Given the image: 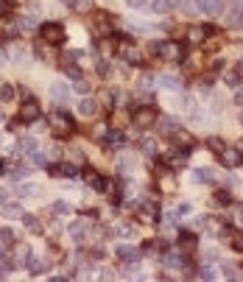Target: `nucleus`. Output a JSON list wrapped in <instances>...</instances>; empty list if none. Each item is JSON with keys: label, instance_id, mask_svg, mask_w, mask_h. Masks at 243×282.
I'll use <instances>...</instances> for the list:
<instances>
[{"label": "nucleus", "instance_id": "f257e3e1", "mask_svg": "<svg viewBox=\"0 0 243 282\" xmlns=\"http://www.w3.org/2000/svg\"><path fill=\"white\" fill-rule=\"evenodd\" d=\"M154 53L159 56V62H182L185 59V45L176 39H162V42H154Z\"/></svg>", "mask_w": 243, "mask_h": 282}, {"label": "nucleus", "instance_id": "f03ea898", "mask_svg": "<svg viewBox=\"0 0 243 282\" xmlns=\"http://www.w3.org/2000/svg\"><path fill=\"white\" fill-rule=\"evenodd\" d=\"M157 106H134V115H132V121L137 129H151L154 123H157Z\"/></svg>", "mask_w": 243, "mask_h": 282}, {"label": "nucleus", "instance_id": "7ed1b4c3", "mask_svg": "<svg viewBox=\"0 0 243 282\" xmlns=\"http://www.w3.org/2000/svg\"><path fill=\"white\" fill-rule=\"evenodd\" d=\"M48 123H51V129H53V134H59V137H70L73 134V121H70L64 112H53V115L48 118Z\"/></svg>", "mask_w": 243, "mask_h": 282}, {"label": "nucleus", "instance_id": "20e7f679", "mask_svg": "<svg viewBox=\"0 0 243 282\" xmlns=\"http://www.w3.org/2000/svg\"><path fill=\"white\" fill-rule=\"evenodd\" d=\"M39 37H42L45 45H59V42L64 39V28L59 26V22H45V26L39 28Z\"/></svg>", "mask_w": 243, "mask_h": 282}, {"label": "nucleus", "instance_id": "39448f33", "mask_svg": "<svg viewBox=\"0 0 243 282\" xmlns=\"http://www.w3.org/2000/svg\"><path fill=\"white\" fill-rule=\"evenodd\" d=\"M39 115H42V109H39V104L34 98H28L26 104L20 106V112H17V118H20L22 123H34V121H39Z\"/></svg>", "mask_w": 243, "mask_h": 282}, {"label": "nucleus", "instance_id": "423d86ee", "mask_svg": "<svg viewBox=\"0 0 243 282\" xmlns=\"http://www.w3.org/2000/svg\"><path fill=\"white\" fill-rule=\"evenodd\" d=\"M51 168V176L56 179H76L79 176V168L73 165V162H59V165H48Z\"/></svg>", "mask_w": 243, "mask_h": 282}, {"label": "nucleus", "instance_id": "0eeeda50", "mask_svg": "<svg viewBox=\"0 0 243 282\" xmlns=\"http://www.w3.org/2000/svg\"><path fill=\"white\" fill-rule=\"evenodd\" d=\"M117 257L123 260V266L126 268H137L140 266V251H134L132 246H117Z\"/></svg>", "mask_w": 243, "mask_h": 282}, {"label": "nucleus", "instance_id": "6e6552de", "mask_svg": "<svg viewBox=\"0 0 243 282\" xmlns=\"http://www.w3.org/2000/svg\"><path fill=\"white\" fill-rule=\"evenodd\" d=\"M98 112H101L98 98H90V95H84V98L79 101V115H81V118H95Z\"/></svg>", "mask_w": 243, "mask_h": 282}, {"label": "nucleus", "instance_id": "1a4fd4ad", "mask_svg": "<svg viewBox=\"0 0 243 282\" xmlns=\"http://www.w3.org/2000/svg\"><path fill=\"white\" fill-rule=\"evenodd\" d=\"M218 157H221V165H224V168H238L240 162H243V154H240L238 146H235V148H224Z\"/></svg>", "mask_w": 243, "mask_h": 282}, {"label": "nucleus", "instance_id": "9d476101", "mask_svg": "<svg viewBox=\"0 0 243 282\" xmlns=\"http://www.w3.org/2000/svg\"><path fill=\"white\" fill-rule=\"evenodd\" d=\"M196 6H199L201 14L218 17V14H221V9H224V0H196Z\"/></svg>", "mask_w": 243, "mask_h": 282}, {"label": "nucleus", "instance_id": "9b49d317", "mask_svg": "<svg viewBox=\"0 0 243 282\" xmlns=\"http://www.w3.org/2000/svg\"><path fill=\"white\" fill-rule=\"evenodd\" d=\"M51 98L56 101V104H67V98H70V87L64 81H53L51 84Z\"/></svg>", "mask_w": 243, "mask_h": 282}, {"label": "nucleus", "instance_id": "f8f14e48", "mask_svg": "<svg viewBox=\"0 0 243 282\" xmlns=\"http://www.w3.org/2000/svg\"><path fill=\"white\" fill-rule=\"evenodd\" d=\"M92 26H95L98 31L106 37V34L112 31V17L106 14V11H95V14H92Z\"/></svg>", "mask_w": 243, "mask_h": 282}, {"label": "nucleus", "instance_id": "ddd939ff", "mask_svg": "<svg viewBox=\"0 0 243 282\" xmlns=\"http://www.w3.org/2000/svg\"><path fill=\"white\" fill-rule=\"evenodd\" d=\"M98 53H101L104 59H112V56L117 53V42L112 39V37H101V39H98Z\"/></svg>", "mask_w": 243, "mask_h": 282}, {"label": "nucleus", "instance_id": "4468645a", "mask_svg": "<svg viewBox=\"0 0 243 282\" xmlns=\"http://www.w3.org/2000/svg\"><path fill=\"white\" fill-rule=\"evenodd\" d=\"M157 81L168 92H182V79H176V76H157Z\"/></svg>", "mask_w": 243, "mask_h": 282}, {"label": "nucleus", "instance_id": "2eb2a0df", "mask_svg": "<svg viewBox=\"0 0 243 282\" xmlns=\"http://www.w3.org/2000/svg\"><path fill=\"white\" fill-rule=\"evenodd\" d=\"M62 3L70 11H76V14H90V9H92V0H62Z\"/></svg>", "mask_w": 243, "mask_h": 282}, {"label": "nucleus", "instance_id": "dca6fc26", "mask_svg": "<svg viewBox=\"0 0 243 282\" xmlns=\"http://www.w3.org/2000/svg\"><path fill=\"white\" fill-rule=\"evenodd\" d=\"M210 28H204V26H196V28H190V31H187V42H193V45H201V42H204L207 37H210Z\"/></svg>", "mask_w": 243, "mask_h": 282}, {"label": "nucleus", "instance_id": "f3484780", "mask_svg": "<svg viewBox=\"0 0 243 282\" xmlns=\"http://www.w3.org/2000/svg\"><path fill=\"white\" fill-rule=\"evenodd\" d=\"M193 182H199V184L215 182V173H212V168H196V171H193Z\"/></svg>", "mask_w": 243, "mask_h": 282}, {"label": "nucleus", "instance_id": "a211bd4d", "mask_svg": "<svg viewBox=\"0 0 243 282\" xmlns=\"http://www.w3.org/2000/svg\"><path fill=\"white\" fill-rule=\"evenodd\" d=\"M165 266H174V268H185V266H187V260H185V254H182V251L171 249L168 254H165Z\"/></svg>", "mask_w": 243, "mask_h": 282}, {"label": "nucleus", "instance_id": "6ab92c4d", "mask_svg": "<svg viewBox=\"0 0 243 282\" xmlns=\"http://www.w3.org/2000/svg\"><path fill=\"white\" fill-rule=\"evenodd\" d=\"M171 137H174V143H176V146H182V148H193V137L187 134V131L182 129V126H179V129H176Z\"/></svg>", "mask_w": 243, "mask_h": 282}, {"label": "nucleus", "instance_id": "aec40b11", "mask_svg": "<svg viewBox=\"0 0 243 282\" xmlns=\"http://www.w3.org/2000/svg\"><path fill=\"white\" fill-rule=\"evenodd\" d=\"M84 179H87V184H90L92 190H98V193H101V190H106V182L98 176L95 171H84Z\"/></svg>", "mask_w": 243, "mask_h": 282}, {"label": "nucleus", "instance_id": "412c9836", "mask_svg": "<svg viewBox=\"0 0 243 282\" xmlns=\"http://www.w3.org/2000/svg\"><path fill=\"white\" fill-rule=\"evenodd\" d=\"M6 53H9V59H14V62H20V64L28 62V51H26V48H20V45H11Z\"/></svg>", "mask_w": 243, "mask_h": 282}, {"label": "nucleus", "instance_id": "4be33fe9", "mask_svg": "<svg viewBox=\"0 0 243 282\" xmlns=\"http://www.w3.org/2000/svg\"><path fill=\"white\" fill-rule=\"evenodd\" d=\"M20 221H22V226H26L28 232H39V229H42V226H39V221H37V215H31V213H22Z\"/></svg>", "mask_w": 243, "mask_h": 282}, {"label": "nucleus", "instance_id": "5701e85b", "mask_svg": "<svg viewBox=\"0 0 243 282\" xmlns=\"http://www.w3.org/2000/svg\"><path fill=\"white\" fill-rule=\"evenodd\" d=\"M179 3H182V0H154L151 9H154V11H174Z\"/></svg>", "mask_w": 243, "mask_h": 282}, {"label": "nucleus", "instance_id": "b1692460", "mask_svg": "<svg viewBox=\"0 0 243 282\" xmlns=\"http://www.w3.org/2000/svg\"><path fill=\"white\" fill-rule=\"evenodd\" d=\"M140 151L148 154V157H154V154L159 151V148H157V140H154V137H143V140H140Z\"/></svg>", "mask_w": 243, "mask_h": 282}, {"label": "nucleus", "instance_id": "393cba45", "mask_svg": "<svg viewBox=\"0 0 243 282\" xmlns=\"http://www.w3.org/2000/svg\"><path fill=\"white\" fill-rule=\"evenodd\" d=\"M17 148H20L22 154H34V151H37V140H34V137H20Z\"/></svg>", "mask_w": 243, "mask_h": 282}, {"label": "nucleus", "instance_id": "a878e982", "mask_svg": "<svg viewBox=\"0 0 243 282\" xmlns=\"http://www.w3.org/2000/svg\"><path fill=\"white\" fill-rule=\"evenodd\" d=\"M3 215H6V218H17V221H20L22 207H20V204H11V201H6V204H3Z\"/></svg>", "mask_w": 243, "mask_h": 282}, {"label": "nucleus", "instance_id": "bb28decb", "mask_svg": "<svg viewBox=\"0 0 243 282\" xmlns=\"http://www.w3.org/2000/svg\"><path fill=\"white\" fill-rule=\"evenodd\" d=\"M179 246H182L185 251L196 249V235H193V232H182V235H179Z\"/></svg>", "mask_w": 243, "mask_h": 282}, {"label": "nucleus", "instance_id": "cd10ccee", "mask_svg": "<svg viewBox=\"0 0 243 282\" xmlns=\"http://www.w3.org/2000/svg\"><path fill=\"white\" fill-rule=\"evenodd\" d=\"M157 121H159V126H162V134H174V131L179 129L174 118H157Z\"/></svg>", "mask_w": 243, "mask_h": 282}, {"label": "nucleus", "instance_id": "c85d7f7f", "mask_svg": "<svg viewBox=\"0 0 243 282\" xmlns=\"http://www.w3.org/2000/svg\"><path fill=\"white\" fill-rule=\"evenodd\" d=\"M0 246H3V249H11V246H14V232L11 229H0Z\"/></svg>", "mask_w": 243, "mask_h": 282}, {"label": "nucleus", "instance_id": "c756f323", "mask_svg": "<svg viewBox=\"0 0 243 282\" xmlns=\"http://www.w3.org/2000/svg\"><path fill=\"white\" fill-rule=\"evenodd\" d=\"M48 266H51V263H48V260H42V257H31V260H28V268H31L34 274H39L42 268H48Z\"/></svg>", "mask_w": 243, "mask_h": 282}, {"label": "nucleus", "instance_id": "7c9ffc66", "mask_svg": "<svg viewBox=\"0 0 243 282\" xmlns=\"http://www.w3.org/2000/svg\"><path fill=\"white\" fill-rule=\"evenodd\" d=\"M112 101H115V92H112L109 87H106V89H101V95H98V104H101V106H109V109H112Z\"/></svg>", "mask_w": 243, "mask_h": 282}, {"label": "nucleus", "instance_id": "2f4dec72", "mask_svg": "<svg viewBox=\"0 0 243 282\" xmlns=\"http://www.w3.org/2000/svg\"><path fill=\"white\" fill-rule=\"evenodd\" d=\"M212 201H215L218 207H229V204H232V196H229L227 190H218V193H215V199H212Z\"/></svg>", "mask_w": 243, "mask_h": 282}, {"label": "nucleus", "instance_id": "473e14b6", "mask_svg": "<svg viewBox=\"0 0 243 282\" xmlns=\"http://www.w3.org/2000/svg\"><path fill=\"white\" fill-rule=\"evenodd\" d=\"M67 232H70V235L76 238V241H81V235H84V224H81V221H73Z\"/></svg>", "mask_w": 243, "mask_h": 282}, {"label": "nucleus", "instance_id": "72a5a7b5", "mask_svg": "<svg viewBox=\"0 0 243 282\" xmlns=\"http://www.w3.org/2000/svg\"><path fill=\"white\" fill-rule=\"evenodd\" d=\"M62 70H64V73L70 76V79H79V76H81V70L76 67V64H70L67 59H64V62H62Z\"/></svg>", "mask_w": 243, "mask_h": 282}, {"label": "nucleus", "instance_id": "f704fd0d", "mask_svg": "<svg viewBox=\"0 0 243 282\" xmlns=\"http://www.w3.org/2000/svg\"><path fill=\"white\" fill-rule=\"evenodd\" d=\"M39 190H37V184H20V196L22 199H31V196H37Z\"/></svg>", "mask_w": 243, "mask_h": 282}, {"label": "nucleus", "instance_id": "c9c22d12", "mask_svg": "<svg viewBox=\"0 0 243 282\" xmlns=\"http://www.w3.org/2000/svg\"><path fill=\"white\" fill-rule=\"evenodd\" d=\"M20 28H26V31H31V28H37V20H34L31 14H22V17H20Z\"/></svg>", "mask_w": 243, "mask_h": 282}, {"label": "nucleus", "instance_id": "e433bc0d", "mask_svg": "<svg viewBox=\"0 0 243 282\" xmlns=\"http://www.w3.org/2000/svg\"><path fill=\"white\" fill-rule=\"evenodd\" d=\"M207 148H212L215 154H221L227 146H224V140H218V137H210V140H207Z\"/></svg>", "mask_w": 243, "mask_h": 282}, {"label": "nucleus", "instance_id": "4c0bfd02", "mask_svg": "<svg viewBox=\"0 0 243 282\" xmlns=\"http://www.w3.org/2000/svg\"><path fill=\"white\" fill-rule=\"evenodd\" d=\"M73 89H76V92H81V95H87V92H90V84H87V79H81V76H79L76 84H73Z\"/></svg>", "mask_w": 243, "mask_h": 282}, {"label": "nucleus", "instance_id": "58836bf2", "mask_svg": "<svg viewBox=\"0 0 243 282\" xmlns=\"http://www.w3.org/2000/svg\"><path fill=\"white\" fill-rule=\"evenodd\" d=\"M176 187V184H174V176H171V173H168V176H162V182H159V190H165V193H171V190H174Z\"/></svg>", "mask_w": 243, "mask_h": 282}, {"label": "nucleus", "instance_id": "ea45409f", "mask_svg": "<svg viewBox=\"0 0 243 282\" xmlns=\"http://www.w3.org/2000/svg\"><path fill=\"white\" fill-rule=\"evenodd\" d=\"M0 98L3 101L14 98V87H11V84H0Z\"/></svg>", "mask_w": 243, "mask_h": 282}, {"label": "nucleus", "instance_id": "a19ab883", "mask_svg": "<svg viewBox=\"0 0 243 282\" xmlns=\"http://www.w3.org/2000/svg\"><path fill=\"white\" fill-rule=\"evenodd\" d=\"M53 213H56V215H70V207L64 201H56V204H53Z\"/></svg>", "mask_w": 243, "mask_h": 282}, {"label": "nucleus", "instance_id": "79ce46f5", "mask_svg": "<svg viewBox=\"0 0 243 282\" xmlns=\"http://www.w3.org/2000/svg\"><path fill=\"white\" fill-rule=\"evenodd\" d=\"M224 79H227L229 87H238V84H240V73H227Z\"/></svg>", "mask_w": 243, "mask_h": 282}, {"label": "nucleus", "instance_id": "37998d69", "mask_svg": "<svg viewBox=\"0 0 243 282\" xmlns=\"http://www.w3.org/2000/svg\"><path fill=\"white\" fill-rule=\"evenodd\" d=\"M199 277H201V279H215L218 274L212 271V268H201V271H199Z\"/></svg>", "mask_w": 243, "mask_h": 282}, {"label": "nucleus", "instance_id": "c03bdc74", "mask_svg": "<svg viewBox=\"0 0 243 282\" xmlns=\"http://www.w3.org/2000/svg\"><path fill=\"white\" fill-rule=\"evenodd\" d=\"M235 26H238V28H243V6H238V9H235Z\"/></svg>", "mask_w": 243, "mask_h": 282}, {"label": "nucleus", "instance_id": "a18cd8bd", "mask_svg": "<svg viewBox=\"0 0 243 282\" xmlns=\"http://www.w3.org/2000/svg\"><path fill=\"white\" fill-rule=\"evenodd\" d=\"M129 6H132V9H143V6L148 3V0H126Z\"/></svg>", "mask_w": 243, "mask_h": 282}, {"label": "nucleus", "instance_id": "49530a36", "mask_svg": "<svg viewBox=\"0 0 243 282\" xmlns=\"http://www.w3.org/2000/svg\"><path fill=\"white\" fill-rule=\"evenodd\" d=\"M235 221H238V226H243V207H238V213H235Z\"/></svg>", "mask_w": 243, "mask_h": 282}, {"label": "nucleus", "instance_id": "de8ad7c7", "mask_svg": "<svg viewBox=\"0 0 243 282\" xmlns=\"http://www.w3.org/2000/svg\"><path fill=\"white\" fill-rule=\"evenodd\" d=\"M6 201H9V190L0 187V204H6Z\"/></svg>", "mask_w": 243, "mask_h": 282}, {"label": "nucleus", "instance_id": "09e8293b", "mask_svg": "<svg viewBox=\"0 0 243 282\" xmlns=\"http://www.w3.org/2000/svg\"><path fill=\"white\" fill-rule=\"evenodd\" d=\"M6 62H9V53H6L3 48H0V64H6Z\"/></svg>", "mask_w": 243, "mask_h": 282}, {"label": "nucleus", "instance_id": "8fccbe9b", "mask_svg": "<svg viewBox=\"0 0 243 282\" xmlns=\"http://www.w3.org/2000/svg\"><path fill=\"white\" fill-rule=\"evenodd\" d=\"M238 73L243 76V59H240V62H238Z\"/></svg>", "mask_w": 243, "mask_h": 282}, {"label": "nucleus", "instance_id": "3c124183", "mask_svg": "<svg viewBox=\"0 0 243 282\" xmlns=\"http://www.w3.org/2000/svg\"><path fill=\"white\" fill-rule=\"evenodd\" d=\"M238 148H240V154H243V140H240V143H238Z\"/></svg>", "mask_w": 243, "mask_h": 282}, {"label": "nucleus", "instance_id": "603ef678", "mask_svg": "<svg viewBox=\"0 0 243 282\" xmlns=\"http://www.w3.org/2000/svg\"><path fill=\"white\" fill-rule=\"evenodd\" d=\"M0 173H3V162H0Z\"/></svg>", "mask_w": 243, "mask_h": 282}, {"label": "nucleus", "instance_id": "864d4df0", "mask_svg": "<svg viewBox=\"0 0 243 282\" xmlns=\"http://www.w3.org/2000/svg\"><path fill=\"white\" fill-rule=\"evenodd\" d=\"M240 123H243V112H240Z\"/></svg>", "mask_w": 243, "mask_h": 282}]
</instances>
